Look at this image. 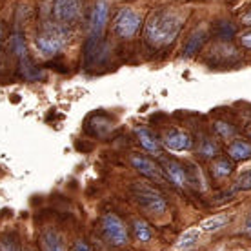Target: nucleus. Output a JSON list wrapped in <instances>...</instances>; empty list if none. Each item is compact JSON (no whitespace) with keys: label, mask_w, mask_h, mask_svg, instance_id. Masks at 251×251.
<instances>
[{"label":"nucleus","mask_w":251,"mask_h":251,"mask_svg":"<svg viewBox=\"0 0 251 251\" xmlns=\"http://www.w3.org/2000/svg\"><path fill=\"white\" fill-rule=\"evenodd\" d=\"M180 27H182V19L176 13L170 9L155 11L146 24V42L157 50L166 48L176 38Z\"/></svg>","instance_id":"f257e3e1"},{"label":"nucleus","mask_w":251,"mask_h":251,"mask_svg":"<svg viewBox=\"0 0 251 251\" xmlns=\"http://www.w3.org/2000/svg\"><path fill=\"white\" fill-rule=\"evenodd\" d=\"M133 197L137 199L140 207L151 215H162L168 209V202L162 197V193L148 186L146 182H137L133 186Z\"/></svg>","instance_id":"f03ea898"},{"label":"nucleus","mask_w":251,"mask_h":251,"mask_svg":"<svg viewBox=\"0 0 251 251\" xmlns=\"http://www.w3.org/2000/svg\"><path fill=\"white\" fill-rule=\"evenodd\" d=\"M66 42H68V33L64 31L62 27H46L44 31L37 37L38 51L46 57L57 55L58 51L66 46Z\"/></svg>","instance_id":"7ed1b4c3"},{"label":"nucleus","mask_w":251,"mask_h":251,"mask_svg":"<svg viewBox=\"0 0 251 251\" xmlns=\"http://www.w3.org/2000/svg\"><path fill=\"white\" fill-rule=\"evenodd\" d=\"M140 24L142 19L137 11H133L131 7H122L113 20V31L120 38H131L140 29Z\"/></svg>","instance_id":"20e7f679"},{"label":"nucleus","mask_w":251,"mask_h":251,"mask_svg":"<svg viewBox=\"0 0 251 251\" xmlns=\"http://www.w3.org/2000/svg\"><path fill=\"white\" fill-rule=\"evenodd\" d=\"M11 50H13V53L17 55V58H19L20 71H22V75H24L27 80H35V78H40V76H42V73L33 66L31 58L27 55V48H25L22 33L17 31L11 37Z\"/></svg>","instance_id":"39448f33"},{"label":"nucleus","mask_w":251,"mask_h":251,"mask_svg":"<svg viewBox=\"0 0 251 251\" xmlns=\"http://www.w3.org/2000/svg\"><path fill=\"white\" fill-rule=\"evenodd\" d=\"M102 231L106 235V239L113 246H126L127 244V229L124 222L113 213H107L100 220Z\"/></svg>","instance_id":"423d86ee"},{"label":"nucleus","mask_w":251,"mask_h":251,"mask_svg":"<svg viewBox=\"0 0 251 251\" xmlns=\"http://www.w3.org/2000/svg\"><path fill=\"white\" fill-rule=\"evenodd\" d=\"M82 15V0H53V17L58 24H73Z\"/></svg>","instance_id":"0eeeda50"},{"label":"nucleus","mask_w":251,"mask_h":251,"mask_svg":"<svg viewBox=\"0 0 251 251\" xmlns=\"http://www.w3.org/2000/svg\"><path fill=\"white\" fill-rule=\"evenodd\" d=\"M107 17H109V7H107L106 0H99L95 4L93 17H91V24H89V33H91V40H99L104 33V27L107 24Z\"/></svg>","instance_id":"6e6552de"},{"label":"nucleus","mask_w":251,"mask_h":251,"mask_svg":"<svg viewBox=\"0 0 251 251\" xmlns=\"http://www.w3.org/2000/svg\"><path fill=\"white\" fill-rule=\"evenodd\" d=\"M131 164H133V168H135L138 173L146 175L148 178H153V180H157V182H160V184L164 182L162 170H160V168H158L157 164L153 162L151 158L144 157V155H137V153H133V155H131Z\"/></svg>","instance_id":"1a4fd4ad"},{"label":"nucleus","mask_w":251,"mask_h":251,"mask_svg":"<svg viewBox=\"0 0 251 251\" xmlns=\"http://www.w3.org/2000/svg\"><path fill=\"white\" fill-rule=\"evenodd\" d=\"M162 166H164V171H166L168 178H170L175 186L184 188V186L189 184L188 171H186V168H184L180 162H176V160H164Z\"/></svg>","instance_id":"9d476101"},{"label":"nucleus","mask_w":251,"mask_h":251,"mask_svg":"<svg viewBox=\"0 0 251 251\" xmlns=\"http://www.w3.org/2000/svg\"><path fill=\"white\" fill-rule=\"evenodd\" d=\"M166 148L171 151H189L193 148V138L186 131H170L164 138Z\"/></svg>","instance_id":"9b49d317"},{"label":"nucleus","mask_w":251,"mask_h":251,"mask_svg":"<svg viewBox=\"0 0 251 251\" xmlns=\"http://www.w3.org/2000/svg\"><path fill=\"white\" fill-rule=\"evenodd\" d=\"M40 248L42 251H66L62 237L55 229H44L40 233Z\"/></svg>","instance_id":"f8f14e48"},{"label":"nucleus","mask_w":251,"mask_h":251,"mask_svg":"<svg viewBox=\"0 0 251 251\" xmlns=\"http://www.w3.org/2000/svg\"><path fill=\"white\" fill-rule=\"evenodd\" d=\"M135 133H137V138H138V142H140V146H142L146 151L155 153V155H160V142L157 140L155 133H151L148 127H137Z\"/></svg>","instance_id":"ddd939ff"},{"label":"nucleus","mask_w":251,"mask_h":251,"mask_svg":"<svg viewBox=\"0 0 251 251\" xmlns=\"http://www.w3.org/2000/svg\"><path fill=\"white\" fill-rule=\"evenodd\" d=\"M227 157L231 160H246L251 157V144L242 142V140H235L227 148Z\"/></svg>","instance_id":"4468645a"},{"label":"nucleus","mask_w":251,"mask_h":251,"mask_svg":"<svg viewBox=\"0 0 251 251\" xmlns=\"http://www.w3.org/2000/svg\"><path fill=\"white\" fill-rule=\"evenodd\" d=\"M204 40H206V33L202 31H197L191 33V37L188 38V42H186V48H184V55L186 57H191V55H195L197 51L201 50V46L204 44Z\"/></svg>","instance_id":"2eb2a0df"},{"label":"nucleus","mask_w":251,"mask_h":251,"mask_svg":"<svg viewBox=\"0 0 251 251\" xmlns=\"http://www.w3.org/2000/svg\"><path fill=\"white\" fill-rule=\"evenodd\" d=\"M219 151H220L219 144L211 137H204L201 140V144H199V155L202 158H217Z\"/></svg>","instance_id":"dca6fc26"},{"label":"nucleus","mask_w":251,"mask_h":251,"mask_svg":"<svg viewBox=\"0 0 251 251\" xmlns=\"http://www.w3.org/2000/svg\"><path fill=\"white\" fill-rule=\"evenodd\" d=\"M201 239V229L199 227H191L188 231H184L180 235V239L176 242V248L178 250H189V248H193L197 242Z\"/></svg>","instance_id":"f3484780"},{"label":"nucleus","mask_w":251,"mask_h":251,"mask_svg":"<svg viewBox=\"0 0 251 251\" xmlns=\"http://www.w3.org/2000/svg\"><path fill=\"white\" fill-rule=\"evenodd\" d=\"M233 171V160L231 158H217L211 164V173L215 178H224Z\"/></svg>","instance_id":"a211bd4d"},{"label":"nucleus","mask_w":251,"mask_h":251,"mask_svg":"<svg viewBox=\"0 0 251 251\" xmlns=\"http://www.w3.org/2000/svg\"><path fill=\"white\" fill-rule=\"evenodd\" d=\"M227 222H229V219H227L226 215H217V217L206 219L199 227H201V231L213 233V231H219V229H222V227L226 226Z\"/></svg>","instance_id":"6ab92c4d"},{"label":"nucleus","mask_w":251,"mask_h":251,"mask_svg":"<svg viewBox=\"0 0 251 251\" xmlns=\"http://www.w3.org/2000/svg\"><path fill=\"white\" fill-rule=\"evenodd\" d=\"M133 233H135V239L138 242H148V240H151V227L148 226L146 220H135Z\"/></svg>","instance_id":"aec40b11"},{"label":"nucleus","mask_w":251,"mask_h":251,"mask_svg":"<svg viewBox=\"0 0 251 251\" xmlns=\"http://www.w3.org/2000/svg\"><path fill=\"white\" fill-rule=\"evenodd\" d=\"M215 129H217V133H219L222 138H233L235 137V127H233L231 124H227V122H222V120L215 122Z\"/></svg>","instance_id":"412c9836"},{"label":"nucleus","mask_w":251,"mask_h":251,"mask_svg":"<svg viewBox=\"0 0 251 251\" xmlns=\"http://www.w3.org/2000/svg\"><path fill=\"white\" fill-rule=\"evenodd\" d=\"M235 189H239V191H251V170L244 171V173L237 178Z\"/></svg>","instance_id":"4be33fe9"},{"label":"nucleus","mask_w":251,"mask_h":251,"mask_svg":"<svg viewBox=\"0 0 251 251\" xmlns=\"http://www.w3.org/2000/svg\"><path fill=\"white\" fill-rule=\"evenodd\" d=\"M0 251H20V248L11 239H2L0 240Z\"/></svg>","instance_id":"5701e85b"},{"label":"nucleus","mask_w":251,"mask_h":251,"mask_svg":"<svg viewBox=\"0 0 251 251\" xmlns=\"http://www.w3.org/2000/svg\"><path fill=\"white\" fill-rule=\"evenodd\" d=\"M239 40H240V44H242L244 48H248V50L251 51V29H250V31L242 33Z\"/></svg>","instance_id":"b1692460"},{"label":"nucleus","mask_w":251,"mask_h":251,"mask_svg":"<svg viewBox=\"0 0 251 251\" xmlns=\"http://www.w3.org/2000/svg\"><path fill=\"white\" fill-rule=\"evenodd\" d=\"M73 251H91V248L84 240H76L75 244H73Z\"/></svg>","instance_id":"393cba45"},{"label":"nucleus","mask_w":251,"mask_h":251,"mask_svg":"<svg viewBox=\"0 0 251 251\" xmlns=\"http://www.w3.org/2000/svg\"><path fill=\"white\" fill-rule=\"evenodd\" d=\"M242 22H244L246 25H251V11L248 13V15H244V17H242Z\"/></svg>","instance_id":"a878e982"},{"label":"nucleus","mask_w":251,"mask_h":251,"mask_svg":"<svg viewBox=\"0 0 251 251\" xmlns=\"http://www.w3.org/2000/svg\"><path fill=\"white\" fill-rule=\"evenodd\" d=\"M2 37H4V29H2V24H0V57H2Z\"/></svg>","instance_id":"bb28decb"},{"label":"nucleus","mask_w":251,"mask_h":251,"mask_svg":"<svg viewBox=\"0 0 251 251\" xmlns=\"http://www.w3.org/2000/svg\"><path fill=\"white\" fill-rule=\"evenodd\" d=\"M246 229H248V233H251V215L248 217V220H246Z\"/></svg>","instance_id":"cd10ccee"},{"label":"nucleus","mask_w":251,"mask_h":251,"mask_svg":"<svg viewBox=\"0 0 251 251\" xmlns=\"http://www.w3.org/2000/svg\"><path fill=\"white\" fill-rule=\"evenodd\" d=\"M248 135H250V137H251V124L248 126Z\"/></svg>","instance_id":"c85d7f7f"}]
</instances>
